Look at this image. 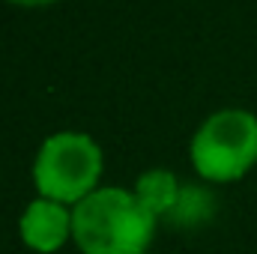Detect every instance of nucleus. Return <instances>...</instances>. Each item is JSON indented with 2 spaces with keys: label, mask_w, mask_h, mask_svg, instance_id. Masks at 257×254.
<instances>
[{
  "label": "nucleus",
  "mask_w": 257,
  "mask_h": 254,
  "mask_svg": "<svg viewBox=\"0 0 257 254\" xmlns=\"http://www.w3.org/2000/svg\"><path fill=\"white\" fill-rule=\"evenodd\" d=\"M21 242L36 254H54L72 239V209L66 203L36 197L18 218Z\"/></svg>",
  "instance_id": "obj_4"
},
{
  "label": "nucleus",
  "mask_w": 257,
  "mask_h": 254,
  "mask_svg": "<svg viewBox=\"0 0 257 254\" xmlns=\"http://www.w3.org/2000/svg\"><path fill=\"white\" fill-rule=\"evenodd\" d=\"M156 215L120 186H99L72 206V242L81 254H147L156 236Z\"/></svg>",
  "instance_id": "obj_1"
},
{
  "label": "nucleus",
  "mask_w": 257,
  "mask_h": 254,
  "mask_svg": "<svg viewBox=\"0 0 257 254\" xmlns=\"http://www.w3.org/2000/svg\"><path fill=\"white\" fill-rule=\"evenodd\" d=\"M12 3H18V6H45L51 0H12Z\"/></svg>",
  "instance_id": "obj_7"
},
{
  "label": "nucleus",
  "mask_w": 257,
  "mask_h": 254,
  "mask_svg": "<svg viewBox=\"0 0 257 254\" xmlns=\"http://www.w3.org/2000/svg\"><path fill=\"white\" fill-rule=\"evenodd\" d=\"M212 212V200H209V191L203 189H183L180 191V200H177V206H174V212L168 215L171 221H177V218H206Z\"/></svg>",
  "instance_id": "obj_6"
},
{
  "label": "nucleus",
  "mask_w": 257,
  "mask_h": 254,
  "mask_svg": "<svg viewBox=\"0 0 257 254\" xmlns=\"http://www.w3.org/2000/svg\"><path fill=\"white\" fill-rule=\"evenodd\" d=\"M135 197L147 206V212H153L156 218H168L180 200V180L168 171V168H153V171H144L135 183Z\"/></svg>",
  "instance_id": "obj_5"
},
{
  "label": "nucleus",
  "mask_w": 257,
  "mask_h": 254,
  "mask_svg": "<svg viewBox=\"0 0 257 254\" xmlns=\"http://www.w3.org/2000/svg\"><path fill=\"white\" fill-rule=\"evenodd\" d=\"M102 147L84 132L48 135L33 159V186L39 197L78 206L99 189L102 177Z\"/></svg>",
  "instance_id": "obj_2"
},
{
  "label": "nucleus",
  "mask_w": 257,
  "mask_h": 254,
  "mask_svg": "<svg viewBox=\"0 0 257 254\" xmlns=\"http://www.w3.org/2000/svg\"><path fill=\"white\" fill-rule=\"evenodd\" d=\"M192 168L209 183H233L257 165V117L242 108L209 114L194 132Z\"/></svg>",
  "instance_id": "obj_3"
}]
</instances>
